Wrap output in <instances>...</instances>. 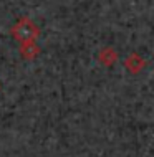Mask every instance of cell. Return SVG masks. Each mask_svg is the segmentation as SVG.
<instances>
[{
	"instance_id": "obj_4",
	"label": "cell",
	"mask_w": 154,
	"mask_h": 157,
	"mask_svg": "<svg viewBox=\"0 0 154 157\" xmlns=\"http://www.w3.org/2000/svg\"><path fill=\"white\" fill-rule=\"evenodd\" d=\"M118 58H119V55L113 46H103L100 52H98V61L106 68L113 66L118 61Z\"/></svg>"
},
{
	"instance_id": "obj_3",
	"label": "cell",
	"mask_w": 154,
	"mask_h": 157,
	"mask_svg": "<svg viewBox=\"0 0 154 157\" xmlns=\"http://www.w3.org/2000/svg\"><path fill=\"white\" fill-rule=\"evenodd\" d=\"M40 46H38L37 41H27V43H20V48H18V53H20V58L25 61H33L35 58L40 55Z\"/></svg>"
},
{
	"instance_id": "obj_1",
	"label": "cell",
	"mask_w": 154,
	"mask_h": 157,
	"mask_svg": "<svg viewBox=\"0 0 154 157\" xmlns=\"http://www.w3.org/2000/svg\"><path fill=\"white\" fill-rule=\"evenodd\" d=\"M10 33L14 36L15 41L18 43H27V41H37L40 36V27L28 17H22L14 23V27L10 28Z\"/></svg>"
},
{
	"instance_id": "obj_5",
	"label": "cell",
	"mask_w": 154,
	"mask_h": 157,
	"mask_svg": "<svg viewBox=\"0 0 154 157\" xmlns=\"http://www.w3.org/2000/svg\"><path fill=\"white\" fill-rule=\"evenodd\" d=\"M0 90H2V83H0Z\"/></svg>"
},
{
	"instance_id": "obj_2",
	"label": "cell",
	"mask_w": 154,
	"mask_h": 157,
	"mask_svg": "<svg viewBox=\"0 0 154 157\" xmlns=\"http://www.w3.org/2000/svg\"><path fill=\"white\" fill-rule=\"evenodd\" d=\"M144 68H146V60H144L139 53L132 52V53H129L124 58V70L129 75H134V76L139 75Z\"/></svg>"
}]
</instances>
